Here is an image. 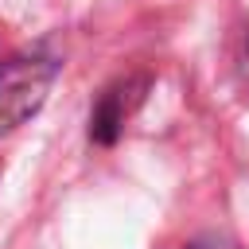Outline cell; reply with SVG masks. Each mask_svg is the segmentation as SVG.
Listing matches in <instances>:
<instances>
[{"label":"cell","instance_id":"cell-1","mask_svg":"<svg viewBox=\"0 0 249 249\" xmlns=\"http://www.w3.org/2000/svg\"><path fill=\"white\" fill-rule=\"evenodd\" d=\"M58 58L51 54H12L0 66V136L19 128L27 117H35L54 86Z\"/></svg>","mask_w":249,"mask_h":249},{"label":"cell","instance_id":"cell-2","mask_svg":"<svg viewBox=\"0 0 249 249\" xmlns=\"http://www.w3.org/2000/svg\"><path fill=\"white\" fill-rule=\"evenodd\" d=\"M144 89H148L144 74H128V78H117L113 86H105L93 101V113H89V140L93 144H113L124 132L136 105L144 101Z\"/></svg>","mask_w":249,"mask_h":249},{"label":"cell","instance_id":"cell-3","mask_svg":"<svg viewBox=\"0 0 249 249\" xmlns=\"http://www.w3.org/2000/svg\"><path fill=\"white\" fill-rule=\"evenodd\" d=\"M187 249H237L233 241H226V237H214V233H206V237H195Z\"/></svg>","mask_w":249,"mask_h":249},{"label":"cell","instance_id":"cell-4","mask_svg":"<svg viewBox=\"0 0 249 249\" xmlns=\"http://www.w3.org/2000/svg\"><path fill=\"white\" fill-rule=\"evenodd\" d=\"M245 78H249V51H245Z\"/></svg>","mask_w":249,"mask_h":249}]
</instances>
